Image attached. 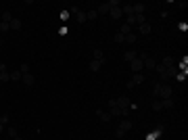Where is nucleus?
<instances>
[{"label":"nucleus","mask_w":188,"mask_h":140,"mask_svg":"<svg viewBox=\"0 0 188 140\" xmlns=\"http://www.w3.org/2000/svg\"><path fill=\"white\" fill-rule=\"evenodd\" d=\"M96 115H98V117H100V119H103V121H111V115H109V113H107V111H100V109H98V111H96Z\"/></svg>","instance_id":"ddd939ff"},{"label":"nucleus","mask_w":188,"mask_h":140,"mask_svg":"<svg viewBox=\"0 0 188 140\" xmlns=\"http://www.w3.org/2000/svg\"><path fill=\"white\" fill-rule=\"evenodd\" d=\"M94 61H104V56H103V52H100V50H94Z\"/></svg>","instance_id":"aec40b11"},{"label":"nucleus","mask_w":188,"mask_h":140,"mask_svg":"<svg viewBox=\"0 0 188 140\" xmlns=\"http://www.w3.org/2000/svg\"><path fill=\"white\" fill-rule=\"evenodd\" d=\"M144 80H146V75H144V73H134V77L130 80V82H128V88H132L134 84H142Z\"/></svg>","instance_id":"39448f33"},{"label":"nucleus","mask_w":188,"mask_h":140,"mask_svg":"<svg viewBox=\"0 0 188 140\" xmlns=\"http://www.w3.org/2000/svg\"><path fill=\"white\" fill-rule=\"evenodd\" d=\"M59 17H61V21H67V19H69V11H63Z\"/></svg>","instance_id":"b1692460"},{"label":"nucleus","mask_w":188,"mask_h":140,"mask_svg":"<svg viewBox=\"0 0 188 140\" xmlns=\"http://www.w3.org/2000/svg\"><path fill=\"white\" fill-rule=\"evenodd\" d=\"M130 130H132V121H130V119H123V121L119 123V128H117V138H123Z\"/></svg>","instance_id":"f03ea898"},{"label":"nucleus","mask_w":188,"mask_h":140,"mask_svg":"<svg viewBox=\"0 0 188 140\" xmlns=\"http://www.w3.org/2000/svg\"><path fill=\"white\" fill-rule=\"evenodd\" d=\"M130 67H132V71L134 73H142V69H144V63H142V56H136L132 63H130Z\"/></svg>","instance_id":"7ed1b4c3"},{"label":"nucleus","mask_w":188,"mask_h":140,"mask_svg":"<svg viewBox=\"0 0 188 140\" xmlns=\"http://www.w3.org/2000/svg\"><path fill=\"white\" fill-rule=\"evenodd\" d=\"M21 75H23L21 71H11V82H19Z\"/></svg>","instance_id":"6ab92c4d"},{"label":"nucleus","mask_w":188,"mask_h":140,"mask_svg":"<svg viewBox=\"0 0 188 140\" xmlns=\"http://www.w3.org/2000/svg\"><path fill=\"white\" fill-rule=\"evenodd\" d=\"M178 29H180V31H186L188 25H186V23H180V25H178Z\"/></svg>","instance_id":"a878e982"},{"label":"nucleus","mask_w":188,"mask_h":140,"mask_svg":"<svg viewBox=\"0 0 188 140\" xmlns=\"http://www.w3.org/2000/svg\"><path fill=\"white\" fill-rule=\"evenodd\" d=\"M103 63H104V61H92V63H90V69L92 71H98L100 67H103Z\"/></svg>","instance_id":"4468645a"},{"label":"nucleus","mask_w":188,"mask_h":140,"mask_svg":"<svg viewBox=\"0 0 188 140\" xmlns=\"http://www.w3.org/2000/svg\"><path fill=\"white\" fill-rule=\"evenodd\" d=\"M13 21V15L8 13V11H4V13H2V23H11Z\"/></svg>","instance_id":"a211bd4d"},{"label":"nucleus","mask_w":188,"mask_h":140,"mask_svg":"<svg viewBox=\"0 0 188 140\" xmlns=\"http://www.w3.org/2000/svg\"><path fill=\"white\" fill-rule=\"evenodd\" d=\"M138 31H140L142 36L151 34V25H148V23H142V25H138Z\"/></svg>","instance_id":"9d476101"},{"label":"nucleus","mask_w":188,"mask_h":140,"mask_svg":"<svg viewBox=\"0 0 188 140\" xmlns=\"http://www.w3.org/2000/svg\"><path fill=\"white\" fill-rule=\"evenodd\" d=\"M186 77H188V73H176V80H178V82H184Z\"/></svg>","instance_id":"412c9836"},{"label":"nucleus","mask_w":188,"mask_h":140,"mask_svg":"<svg viewBox=\"0 0 188 140\" xmlns=\"http://www.w3.org/2000/svg\"><path fill=\"white\" fill-rule=\"evenodd\" d=\"M8 136H11V138H17V130H15V128H8Z\"/></svg>","instance_id":"393cba45"},{"label":"nucleus","mask_w":188,"mask_h":140,"mask_svg":"<svg viewBox=\"0 0 188 140\" xmlns=\"http://www.w3.org/2000/svg\"><path fill=\"white\" fill-rule=\"evenodd\" d=\"M136 40H138V36L134 34V31H130V34L125 36V42H130V44H134V42H136Z\"/></svg>","instance_id":"2eb2a0df"},{"label":"nucleus","mask_w":188,"mask_h":140,"mask_svg":"<svg viewBox=\"0 0 188 140\" xmlns=\"http://www.w3.org/2000/svg\"><path fill=\"white\" fill-rule=\"evenodd\" d=\"M96 17H98L96 11H88V13H86V21H94Z\"/></svg>","instance_id":"f3484780"},{"label":"nucleus","mask_w":188,"mask_h":140,"mask_svg":"<svg viewBox=\"0 0 188 140\" xmlns=\"http://www.w3.org/2000/svg\"><path fill=\"white\" fill-rule=\"evenodd\" d=\"M140 56H142L144 69H155V67H157V61H155L153 56H148V55H140Z\"/></svg>","instance_id":"20e7f679"},{"label":"nucleus","mask_w":188,"mask_h":140,"mask_svg":"<svg viewBox=\"0 0 188 140\" xmlns=\"http://www.w3.org/2000/svg\"><path fill=\"white\" fill-rule=\"evenodd\" d=\"M21 80H23V84H25V86H34L36 84L34 73H23V75H21Z\"/></svg>","instance_id":"423d86ee"},{"label":"nucleus","mask_w":188,"mask_h":140,"mask_svg":"<svg viewBox=\"0 0 188 140\" xmlns=\"http://www.w3.org/2000/svg\"><path fill=\"white\" fill-rule=\"evenodd\" d=\"M109 15H111L113 19H121V17H123V13H121V4H119V7H111Z\"/></svg>","instance_id":"0eeeda50"},{"label":"nucleus","mask_w":188,"mask_h":140,"mask_svg":"<svg viewBox=\"0 0 188 140\" xmlns=\"http://www.w3.org/2000/svg\"><path fill=\"white\" fill-rule=\"evenodd\" d=\"M115 40H117V42L121 44V42H125V36H123V34H119V31H117V34H115Z\"/></svg>","instance_id":"5701e85b"},{"label":"nucleus","mask_w":188,"mask_h":140,"mask_svg":"<svg viewBox=\"0 0 188 140\" xmlns=\"http://www.w3.org/2000/svg\"><path fill=\"white\" fill-rule=\"evenodd\" d=\"M71 11H73V15H75L77 23H84V21H86V13H82V11H80V8H77V7H73V8H71Z\"/></svg>","instance_id":"6e6552de"},{"label":"nucleus","mask_w":188,"mask_h":140,"mask_svg":"<svg viewBox=\"0 0 188 140\" xmlns=\"http://www.w3.org/2000/svg\"><path fill=\"white\" fill-rule=\"evenodd\" d=\"M153 98H159V100H165V98H174V88L169 84H163V82H157L153 88Z\"/></svg>","instance_id":"f257e3e1"},{"label":"nucleus","mask_w":188,"mask_h":140,"mask_svg":"<svg viewBox=\"0 0 188 140\" xmlns=\"http://www.w3.org/2000/svg\"><path fill=\"white\" fill-rule=\"evenodd\" d=\"M4 132V123H0V134Z\"/></svg>","instance_id":"cd10ccee"},{"label":"nucleus","mask_w":188,"mask_h":140,"mask_svg":"<svg viewBox=\"0 0 188 140\" xmlns=\"http://www.w3.org/2000/svg\"><path fill=\"white\" fill-rule=\"evenodd\" d=\"M0 123H8V115H2L0 117Z\"/></svg>","instance_id":"bb28decb"},{"label":"nucleus","mask_w":188,"mask_h":140,"mask_svg":"<svg viewBox=\"0 0 188 140\" xmlns=\"http://www.w3.org/2000/svg\"><path fill=\"white\" fill-rule=\"evenodd\" d=\"M136 56H138V52H136V50H128V52L123 55V59L128 61V63H132V61L136 59Z\"/></svg>","instance_id":"1a4fd4ad"},{"label":"nucleus","mask_w":188,"mask_h":140,"mask_svg":"<svg viewBox=\"0 0 188 140\" xmlns=\"http://www.w3.org/2000/svg\"><path fill=\"white\" fill-rule=\"evenodd\" d=\"M8 27H11V29H21V21H19V19H15V17H13V21L8 23Z\"/></svg>","instance_id":"dca6fc26"},{"label":"nucleus","mask_w":188,"mask_h":140,"mask_svg":"<svg viewBox=\"0 0 188 140\" xmlns=\"http://www.w3.org/2000/svg\"><path fill=\"white\" fill-rule=\"evenodd\" d=\"M161 134H163V130H155V132H148V134H146V140H155V138H159Z\"/></svg>","instance_id":"f8f14e48"},{"label":"nucleus","mask_w":188,"mask_h":140,"mask_svg":"<svg viewBox=\"0 0 188 140\" xmlns=\"http://www.w3.org/2000/svg\"><path fill=\"white\" fill-rule=\"evenodd\" d=\"M19 71H21V73H29V65H27V63H23V65L19 67Z\"/></svg>","instance_id":"4be33fe9"},{"label":"nucleus","mask_w":188,"mask_h":140,"mask_svg":"<svg viewBox=\"0 0 188 140\" xmlns=\"http://www.w3.org/2000/svg\"><path fill=\"white\" fill-rule=\"evenodd\" d=\"M153 111H161L163 109V100H159V98H153Z\"/></svg>","instance_id":"9b49d317"},{"label":"nucleus","mask_w":188,"mask_h":140,"mask_svg":"<svg viewBox=\"0 0 188 140\" xmlns=\"http://www.w3.org/2000/svg\"><path fill=\"white\" fill-rule=\"evenodd\" d=\"M13 140H21V138H19V136H17V138H13Z\"/></svg>","instance_id":"c85d7f7f"}]
</instances>
